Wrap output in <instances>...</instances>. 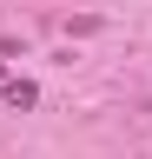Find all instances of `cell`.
<instances>
[{"label":"cell","mask_w":152,"mask_h":159,"mask_svg":"<svg viewBox=\"0 0 152 159\" xmlns=\"http://www.w3.org/2000/svg\"><path fill=\"white\" fill-rule=\"evenodd\" d=\"M33 99H40V93H33V80H7V106H13V113H27Z\"/></svg>","instance_id":"obj_1"}]
</instances>
